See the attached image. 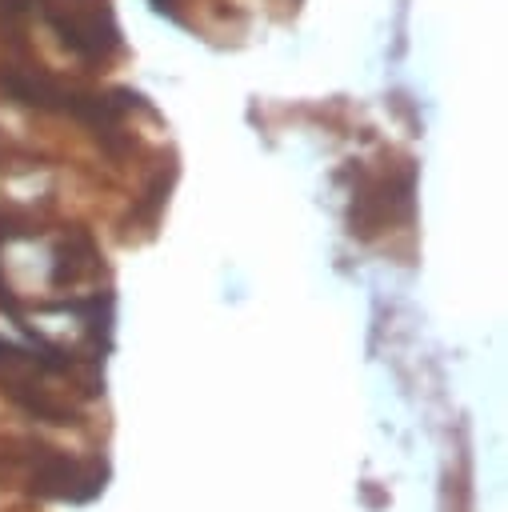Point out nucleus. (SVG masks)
I'll return each instance as SVG.
<instances>
[{"mask_svg": "<svg viewBox=\"0 0 508 512\" xmlns=\"http://www.w3.org/2000/svg\"><path fill=\"white\" fill-rule=\"evenodd\" d=\"M0 308H8V312H12L16 320H20V308H16V300L8 296V288H4V280H0Z\"/></svg>", "mask_w": 508, "mask_h": 512, "instance_id": "obj_1", "label": "nucleus"}]
</instances>
